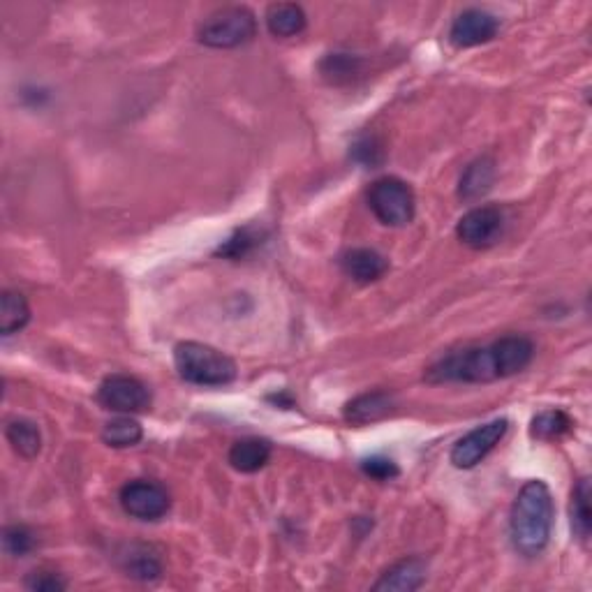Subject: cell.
<instances>
[{"label":"cell","mask_w":592,"mask_h":592,"mask_svg":"<svg viewBox=\"0 0 592 592\" xmlns=\"http://www.w3.org/2000/svg\"><path fill=\"white\" fill-rule=\"evenodd\" d=\"M553 495L544 481L532 479L518 491L512 514H509V537H512L514 549L535 558L549 546L553 530Z\"/></svg>","instance_id":"6da1fadb"},{"label":"cell","mask_w":592,"mask_h":592,"mask_svg":"<svg viewBox=\"0 0 592 592\" xmlns=\"http://www.w3.org/2000/svg\"><path fill=\"white\" fill-rule=\"evenodd\" d=\"M257 33L255 14L248 7L227 5L211 12L197 28V40L213 49H234L248 44Z\"/></svg>","instance_id":"3957f363"},{"label":"cell","mask_w":592,"mask_h":592,"mask_svg":"<svg viewBox=\"0 0 592 592\" xmlns=\"http://www.w3.org/2000/svg\"><path fill=\"white\" fill-rule=\"evenodd\" d=\"M308 24L306 12L301 5L294 3H276L266 10V28L273 37H294L303 33Z\"/></svg>","instance_id":"e0dca14e"},{"label":"cell","mask_w":592,"mask_h":592,"mask_svg":"<svg viewBox=\"0 0 592 592\" xmlns=\"http://www.w3.org/2000/svg\"><path fill=\"white\" fill-rule=\"evenodd\" d=\"M26 588L33 592H61L68 588V581L61 574L49 572V569H35V572L28 574Z\"/></svg>","instance_id":"4316f807"},{"label":"cell","mask_w":592,"mask_h":592,"mask_svg":"<svg viewBox=\"0 0 592 592\" xmlns=\"http://www.w3.org/2000/svg\"><path fill=\"white\" fill-rule=\"evenodd\" d=\"M35 546H37L35 532L28 528V525L14 523V525H7L3 530V549L7 555H12V558H24V555L31 553Z\"/></svg>","instance_id":"484cf974"},{"label":"cell","mask_w":592,"mask_h":592,"mask_svg":"<svg viewBox=\"0 0 592 592\" xmlns=\"http://www.w3.org/2000/svg\"><path fill=\"white\" fill-rule=\"evenodd\" d=\"M142 438H144V428L137 419H132L130 414L111 419L105 426V431H102V440H105L107 447H114V449L135 447Z\"/></svg>","instance_id":"44dd1931"},{"label":"cell","mask_w":592,"mask_h":592,"mask_svg":"<svg viewBox=\"0 0 592 592\" xmlns=\"http://www.w3.org/2000/svg\"><path fill=\"white\" fill-rule=\"evenodd\" d=\"M574 421L567 412L562 410H546L539 412L530 424V435L537 440H560L562 435L572 431Z\"/></svg>","instance_id":"7402d4cb"},{"label":"cell","mask_w":592,"mask_h":592,"mask_svg":"<svg viewBox=\"0 0 592 592\" xmlns=\"http://www.w3.org/2000/svg\"><path fill=\"white\" fill-rule=\"evenodd\" d=\"M352 158L364 167H377L384 160L382 144L375 137H361L352 146Z\"/></svg>","instance_id":"83f0119b"},{"label":"cell","mask_w":592,"mask_h":592,"mask_svg":"<svg viewBox=\"0 0 592 592\" xmlns=\"http://www.w3.org/2000/svg\"><path fill=\"white\" fill-rule=\"evenodd\" d=\"M259 243H262V232H257L255 227H243L236 229L225 243H220L216 255L227 259H241L253 253Z\"/></svg>","instance_id":"d4e9b609"},{"label":"cell","mask_w":592,"mask_h":592,"mask_svg":"<svg viewBox=\"0 0 592 592\" xmlns=\"http://www.w3.org/2000/svg\"><path fill=\"white\" fill-rule=\"evenodd\" d=\"M31 322V306H28L26 296L14 290H5L0 296V333L12 336L19 333L26 324Z\"/></svg>","instance_id":"ac0fdd59"},{"label":"cell","mask_w":592,"mask_h":592,"mask_svg":"<svg viewBox=\"0 0 592 592\" xmlns=\"http://www.w3.org/2000/svg\"><path fill=\"white\" fill-rule=\"evenodd\" d=\"M456 234L468 248H491L505 234V213L498 206H475L458 220Z\"/></svg>","instance_id":"ba28073f"},{"label":"cell","mask_w":592,"mask_h":592,"mask_svg":"<svg viewBox=\"0 0 592 592\" xmlns=\"http://www.w3.org/2000/svg\"><path fill=\"white\" fill-rule=\"evenodd\" d=\"M118 500H121L123 512L132 518H139V521H158V518L169 512V505H172L167 488L158 484V481L148 479H135L125 484Z\"/></svg>","instance_id":"52a82bcc"},{"label":"cell","mask_w":592,"mask_h":592,"mask_svg":"<svg viewBox=\"0 0 592 592\" xmlns=\"http://www.w3.org/2000/svg\"><path fill=\"white\" fill-rule=\"evenodd\" d=\"M428 382H493L498 380L491 345L465 347V350L449 352L447 357L426 370Z\"/></svg>","instance_id":"277c9868"},{"label":"cell","mask_w":592,"mask_h":592,"mask_svg":"<svg viewBox=\"0 0 592 592\" xmlns=\"http://www.w3.org/2000/svg\"><path fill=\"white\" fill-rule=\"evenodd\" d=\"M271 442L262 438H246L232 444L229 449V463H232L234 470L239 472H257L262 470L271 458Z\"/></svg>","instance_id":"2e32d148"},{"label":"cell","mask_w":592,"mask_h":592,"mask_svg":"<svg viewBox=\"0 0 592 592\" xmlns=\"http://www.w3.org/2000/svg\"><path fill=\"white\" fill-rule=\"evenodd\" d=\"M500 31V21L495 14L479 10V7H470V10H463L454 19L449 31V40L458 49H470L479 47V44L491 42Z\"/></svg>","instance_id":"30bf717a"},{"label":"cell","mask_w":592,"mask_h":592,"mask_svg":"<svg viewBox=\"0 0 592 592\" xmlns=\"http://www.w3.org/2000/svg\"><path fill=\"white\" fill-rule=\"evenodd\" d=\"M495 181V162L493 158H479L472 162V165L465 169V174L461 176V185H458V195L463 199H479L481 195H486L491 190V185Z\"/></svg>","instance_id":"d6986e66"},{"label":"cell","mask_w":592,"mask_h":592,"mask_svg":"<svg viewBox=\"0 0 592 592\" xmlns=\"http://www.w3.org/2000/svg\"><path fill=\"white\" fill-rule=\"evenodd\" d=\"M368 204L375 218L389 227L410 225L414 211H417V199H414L412 188L396 176H384V179H377L370 185Z\"/></svg>","instance_id":"5b68a950"},{"label":"cell","mask_w":592,"mask_h":592,"mask_svg":"<svg viewBox=\"0 0 592 592\" xmlns=\"http://www.w3.org/2000/svg\"><path fill=\"white\" fill-rule=\"evenodd\" d=\"M345 276H350L354 283L368 285L380 280L389 269V259L373 248H352L340 257Z\"/></svg>","instance_id":"7c38bea8"},{"label":"cell","mask_w":592,"mask_h":592,"mask_svg":"<svg viewBox=\"0 0 592 592\" xmlns=\"http://www.w3.org/2000/svg\"><path fill=\"white\" fill-rule=\"evenodd\" d=\"M361 470H364L368 477H373L377 481H389V479L401 475L398 465L387 456H370V458H366V461L361 463Z\"/></svg>","instance_id":"f1b7e54d"},{"label":"cell","mask_w":592,"mask_h":592,"mask_svg":"<svg viewBox=\"0 0 592 592\" xmlns=\"http://www.w3.org/2000/svg\"><path fill=\"white\" fill-rule=\"evenodd\" d=\"M98 403L111 412L137 414L146 412L151 405V391L142 380L132 375H109L98 389Z\"/></svg>","instance_id":"8992f818"},{"label":"cell","mask_w":592,"mask_h":592,"mask_svg":"<svg viewBox=\"0 0 592 592\" xmlns=\"http://www.w3.org/2000/svg\"><path fill=\"white\" fill-rule=\"evenodd\" d=\"M174 366L185 382L197 387H225L239 373L232 357L195 340H185L174 347Z\"/></svg>","instance_id":"7a4b0ae2"},{"label":"cell","mask_w":592,"mask_h":592,"mask_svg":"<svg viewBox=\"0 0 592 592\" xmlns=\"http://www.w3.org/2000/svg\"><path fill=\"white\" fill-rule=\"evenodd\" d=\"M121 567L130 579L137 581H158L162 576V560L153 551V546L130 544L121 555Z\"/></svg>","instance_id":"9a60e30c"},{"label":"cell","mask_w":592,"mask_h":592,"mask_svg":"<svg viewBox=\"0 0 592 592\" xmlns=\"http://www.w3.org/2000/svg\"><path fill=\"white\" fill-rule=\"evenodd\" d=\"M5 438L12 444V449L24 458H35L42 449L40 428L28 419H12L5 428Z\"/></svg>","instance_id":"ffe728a7"},{"label":"cell","mask_w":592,"mask_h":592,"mask_svg":"<svg viewBox=\"0 0 592 592\" xmlns=\"http://www.w3.org/2000/svg\"><path fill=\"white\" fill-rule=\"evenodd\" d=\"M394 405H396L394 394H389V391H373V394L357 396L354 401L347 403L345 419L357 426L375 424V421L389 417L391 410H394Z\"/></svg>","instance_id":"4fadbf2b"},{"label":"cell","mask_w":592,"mask_h":592,"mask_svg":"<svg viewBox=\"0 0 592 592\" xmlns=\"http://www.w3.org/2000/svg\"><path fill=\"white\" fill-rule=\"evenodd\" d=\"M495 370H498V380L502 377L518 375L521 370L532 364V357H535V343L528 336H505L495 340L491 345Z\"/></svg>","instance_id":"8fae6325"},{"label":"cell","mask_w":592,"mask_h":592,"mask_svg":"<svg viewBox=\"0 0 592 592\" xmlns=\"http://www.w3.org/2000/svg\"><path fill=\"white\" fill-rule=\"evenodd\" d=\"M320 72L329 84H350L361 74V61L350 54H329L320 63Z\"/></svg>","instance_id":"cb8c5ba5"},{"label":"cell","mask_w":592,"mask_h":592,"mask_svg":"<svg viewBox=\"0 0 592 592\" xmlns=\"http://www.w3.org/2000/svg\"><path fill=\"white\" fill-rule=\"evenodd\" d=\"M592 512H590V479H581L572 493V530L583 544L590 539Z\"/></svg>","instance_id":"603a6c76"},{"label":"cell","mask_w":592,"mask_h":592,"mask_svg":"<svg viewBox=\"0 0 592 592\" xmlns=\"http://www.w3.org/2000/svg\"><path fill=\"white\" fill-rule=\"evenodd\" d=\"M424 581H426V562L421 558H405L401 562H396L394 567H389L373 588L414 592L424 586Z\"/></svg>","instance_id":"5bb4252c"},{"label":"cell","mask_w":592,"mask_h":592,"mask_svg":"<svg viewBox=\"0 0 592 592\" xmlns=\"http://www.w3.org/2000/svg\"><path fill=\"white\" fill-rule=\"evenodd\" d=\"M509 428L507 419H493L484 426H477L475 431H470L468 435H463L461 440L454 444L451 449V463L458 470H470L479 465L484 458L491 454V451L498 447L500 440L505 438Z\"/></svg>","instance_id":"9c48e42d"}]
</instances>
